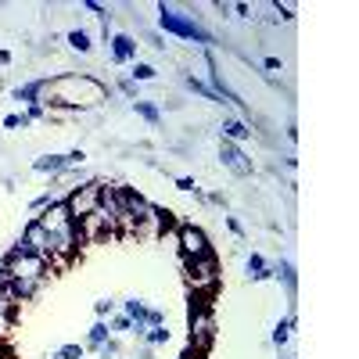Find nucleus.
Returning a JSON list of instances; mask_svg holds the SVG:
<instances>
[{
	"label": "nucleus",
	"mask_w": 359,
	"mask_h": 359,
	"mask_svg": "<svg viewBox=\"0 0 359 359\" xmlns=\"http://www.w3.org/2000/svg\"><path fill=\"white\" fill-rule=\"evenodd\" d=\"M108 97V90L90 79V76H62V79H47V90H43V104H97Z\"/></svg>",
	"instance_id": "nucleus-1"
},
{
	"label": "nucleus",
	"mask_w": 359,
	"mask_h": 359,
	"mask_svg": "<svg viewBox=\"0 0 359 359\" xmlns=\"http://www.w3.org/2000/svg\"><path fill=\"white\" fill-rule=\"evenodd\" d=\"M158 22H162L165 33H172V36H184V40H194V43H212V36H208L194 18L180 15L176 8H165V4H162V8H158Z\"/></svg>",
	"instance_id": "nucleus-2"
},
{
	"label": "nucleus",
	"mask_w": 359,
	"mask_h": 359,
	"mask_svg": "<svg viewBox=\"0 0 359 359\" xmlns=\"http://www.w3.org/2000/svg\"><path fill=\"white\" fill-rule=\"evenodd\" d=\"M101 180H86L83 187H76L69 198H65V208H69V216H72V223L76 219H83V216H90V212H97L101 208Z\"/></svg>",
	"instance_id": "nucleus-3"
},
{
	"label": "nucleus",
	"mask_w": 359,
	"mask_h": 359,
	"mask_svg": "<svg viewBox=\"0 0 359 359\" xmlns=\"http://www.w3.org/2000/svg\"><path fill=\"white\" fill-rule=\"evenodd\" d=\"M184 269H187V284L194 291H212L216 280H219V262L216 255H198V259H184Z\"/></svg>",
	"instance_id": "nucleus-4"
},
{
	"label": "nucleus",
	"mask_w": 359,
	"mask_h": 359,
	"mask_svg": "<svg viewBox=\"0 0 359 359\" xmlns=\"http://www.w3.org/2000/svg\"><path fill=\"white\" fill-rule=\"evenodd\" d=\"M176 248L184 259H198V255H208V237L201 226L194 223H184V226H176Z\"/></svg>",
	"instance_id": "nucleus-5"
},
{
	"label": "nucleus",
	"mask_w": 359,
	"mask_h": 359,
	"mask_svg": "<svg viewBox=\"0 0 359 359\" xmlns=\"http://www.w3.org/2000/svg\"><path fill=\"white\" fill-rule=\"evenodd\" d=\"M18 248L22 252H29V255H40V259H47L50 262V233L33 219L25 226V233H22V241H18Z\"/></svg>",
	"instance_id": "nucleus-6"
},
{
	"label": "nucleus",
	"mask_w": 359,
	"mask_h": 359,
	"mask_svg": "<svg viewBox=\"0 0 359 359\" xmlns=\"http://www.w3.org/2000/svg\"><path fill=\"white\" fill-rule=\"evenodd\" d=\"M50 237H57V233H65V230H72L76 223H72V216H69V208H65V201H57V205H50V208H43V216L36 219Z\"/></svg>",
	"instance_id": "nucleus-7"
},
{
	"label": "nucleus",
	"mask_w": 359,
	"mask_h": 359,
	"mask_svg": "<svg viewBox=\"0 0 359 359\" xmlns=\"http://www.w3.org/2000/svg\"><path fill=\"white\" fill-rule=\"evenodd\" d=\"M219 158H223V165H226L233 176H252V158H245V151H241L237 144L223 140V147H219Z\"/></svg>",
	"instance_id": "nucleus-8"
},
{
	"label": "nucleus",
	"mask_w": 359,
	"mask_h": 359,
	"mask_svg": "<svg viewBox=\"0 0 359 359\" xmlns=\"http://www.w3.org/2000/svg\"><path fill=\"white\" fill-rule=\"evenodd\" d=\"M111 54H115V62H133L137 57V40L126 36V33H115L111 36Z\"/></svg>",
	"instance_id": "nucleus-9"
},
{
	"label": "nucleus",
	"mask_w": 359,
	"mask_h": 359,
	"mask_svg": "<svg viewBox=\"0 0 359 359\" xmlns=\"http://www.w3.org/2000/svg\"><path fill=\"white\" fill-rule=\"evenodd\" d=\"M33 169H36V172L57 176V172H65V169H72V165H69V155H43V158L33 162Z\"/></svg>",
	"instance_id": "nucleus-10"
},
{
	"label": "nucleus",
	"mask_w": 359,
	"mask_h": 359,
	"mask_svg": "<svg viewBox=\"0 0 359 359\" xmlns=\"http://www.w3.org/2000/svg\"><path fill=\"white\" fill-rule=\"evenodd\" d=\"M252 130L241 123V118H226V123H223V140H230V144H237V140H245Z\"/></svg>",
	"instance_id": "nucleus-11"
},
{
	"label": "nucleus",
	"mask_w": 359,
	"mask_h": 359,
	"mask_svg": "<svg viewBox=\"0 0 359 359\" xmlns=\"http://www.w3.org/2000/svg\"><path fill=\"white\" fill-rule=\"evenodd\" d=\"M108 338H111V331H108V323L101 320V323H94V327H90V338H86V345H90V348H101Z\"/></svg>",
	"instance_id": "nucleus-12"
},
{
	"label": "nucleus",
	"mask_w": 359,
	"mask_h": 359,
	"mask_svg": "<svg viewBox=\"0 0 359 359\" xmlns=\"http://www.w3.org/2000/svg\"><path fill=\"white\" fill-rule=\"evenodd\" d=\"M269 273H273V269L266 266L262 255H252V259H248V277H252V280H266Z\"/></svg>",
	"instance_id": "nucleus-13"
},
{
	"label": "nucleus",
	"mask_w": 359,
	"mask_h": 359,
	"mask_svg": "<svg viewBox=\"0 0 359 359\" xmlns=\"http://www.w3.org/2000/svg\"><path fill=\"white\" fill-rule=\"evenodd\" d=\"M69 47H72V50H79V54H86L94 43H90V36L83 33V29H72V33H69Z\"/></svg>",
	"instance_id": "nucleus-14"
},
{
	"label": "nucleus",
	"mask_w": 359,
	"mask_h": 359,
	"mask_svg": "<svg viewBox=\"0 0 359 359\" xmlns=\"http://www.w3.org/2000/svg\"><path fill=\"white\" fill-rule=\"evenodd\" d=\"M137 115H140V118H147L151 126H158V118H162V115H158V108H155L151 101H137Z\"/></svg>",
	"instance_id": "nucleus-15"
},
{
	"label": "nucleus",
	"mask_w": 359,
	"mask_h": 359,
	"mask_svg": "<svg viewBox=\"0 0 359 359\" xmlns=\"http://www.w3.org/2000/svg\"><path fill=\"white\" fill-rule=\"evenodd\" d=\"M144 341H147V345H151V348H158V345H165V341H169V331H165V323H162V327H151V331H147V334H144Z\"/></svg>",
	"instance_id": "nucleus-16"
},
{
	"label": "nucleus",
	"mask_w": 359,
	"mask_h": 359,
	"mask_svg": "<svg viewBox=\"0 0 359 359\" xmlns=\"http://www.w3.org/2000/svg\"><path fill=\"white\" fill-rule=\"evenodd\" d=\"M273 273L287 284V294H294V269H291V262H280V266L273 269Z\"/></svg>",
	"instance_id": "nucleus-17"
},
{
	"label": "nucleus",
	"mask_w": 359,
	"mask_h": 359,
	"mask_svg": "<svg viewBox=\"0 0 359 359\" xmlns=\"http://www.w3.org/2000/svg\"><path fill=\"white\" fill-rule=\"evenodd\" d=\"M291 327H294L291 320H280V323H277V331H273V345H287V338H291Z\"/></svg>",
	"instance_id": "nucleus-18"
},
{
	"label": "nucleus",
	"mask_w": 359,
	"mask_h": 359,
	"mask_svg": "<svg viewBox=\"0 0 359 359\" xmlns=\"http://www.w3.org/2000/svg\"><path fill=\"white\" fill-rule=\"evenodd\" d=\"M187 86H191V90H194V94H201V97H205V101H219V97H216V94H212V90H208V86H205V83H198V79H194V76H187Z\"/></svg>",
	"instance_id": "nucleus-19"
},
{
	"label": "nucleus",
	"mask_w": 359,
	"mask_h": 359,
	"mask_svg": "<svg viewBox=\"0 0 359 359\" xmlns=\"http://www.w3.org/2000/svg\"><path fill=\"white\" fill-rule=\"evenodd\" d=\"M97 359H118V341H115V338H108V341L97 348Z\"/></svg>",
	"instance_id": "nucleus-20"
},
{
	"label": "nucleus",
	"mask_w": 359,
	"mask_h": 359,
	"mask_svg": "<svg viewBox=\"0 0 359 359\" xmlns=\"http://www.w3.org/2000/svg\"><path fill=\"white\" fill-rule=\"evenodd\" d=\"M130 79H140V83H147V79H155V69H151V65H144V62H137Z\"/></svg>",
	"instance_id": "nucleus-21"
},
{
	"label": "nucleus",
	"mask_w": 359,
	"mask_h": 359,
	"mask_svg": "<svg viewBox=\"0 0 359 359\" xmlns=\"http://www.w3.org/2000/svg\"><path fill=\"white\" fill-rule=\"evenodd\" d=\"M54 359H83V345H65V348H57Z\"/></svg>",
	"instance_id": "nucleus-22"
},
{
	"label": "nucleus",
	"mask_w": 359,
	"mask_h": 359,
	"mask_svg": "<svg viewBox=\"0 0 359 359\" xmlns=\"http://www.w3.org/2000/svg\"><path fill=\"white\" fill-rule=\"evenodd\" d=\"M108 331H133V320L123 313V316H115V320L108 323Z\"/></svg>",
	"instance_id": "nucleus-23"
},
{
	"label": "nucleus",
	"mask_w": 359,
	"mask_h": 359,
	"mask_svg": "<svg viewBox=\"0 0 359 359\" xmlns=\"http://www.w3.org/2000/svg\"><path fill=\"white\" fill-rule=\"evenodd\" d=\"M4 126H8V130H18V126H29V115H8V118H4Z\"/></svg>",
	"instance_id": "nucleus-24"
},
{
	"label": "nucleus",
	"mask_w": 359,
	"mask_h": 359,
	"mask_svg": "<svg viewBox=\"0 0 359 359\" xmlns=\"http://www.w3.org/2000/svg\"><path fill=\"white\" fill-rule=\"evenodd\" d=\"M94 309H97V316H108L115 309V302H111V298H101V302H94Z\"/></svg>",
	"instance_id": "nucleus-25"
},
{
	"label": "nucleus",
	"mask_w": 359,
	"mask_h": 359,
	"mask_svg": "<svg viewBox=\"0 0 359 359\" xmlns=\"http://www.w3.org/2000/svg\"><path fill=\"white\" fill-rule=\"evenodd\" d=\"M118 86H123V94H130V97H137V83H133L130 76H126L123 83H118Z\"/></svg>",
	"instance_id": "nucleus-26"
},
{
	"label": "nucleus",
	"mask_w": 359,
	"mask_h": 359,
	"mask_svg": "<svg viewBox=\"0 0 359 359\" xmlns=\"http://www.w3.org/2000/svg\"><path fill=\"white\" fill-rule=\"evenodd\" d=\"M176 187H180V191H198L191 176H180V180H176Z\"/></svg>",
	"instance_id": "nucleus-27"
},
{
	"label": "nucleus",
	"mask_w": 359,
	"mask_h": 359,
	"mask_svg": "<svg viewBox=\"0 0 359 359\" xmlns=\"http://www.w3.org/2000/svg\"><path fill=\"white\" fill-rule=\"evenodd\" d=\"M50 359H54V355H50Z\"/></svg>",
	"instance_id": "nucleus-28"
},
{
	"label": "nucleus",
	"mask_w": 359,
	"mask_h": 359,
	"mask_svg": "<svg viewBox=\"0 0 359 359\" xmlns=\"http://www.w3.org/2000/svg\"><path fill=\"white\" fill-rule=\"evenodd\" d=\"M83 359H86V355H83Z\"/></svg>",
	"instance_id": "nucleus-29"
}]
</instances>
